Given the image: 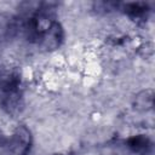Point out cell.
Listing matches in <instances>:
<instances>
[{"instance_id":"277c9868","label":"cell","mask_w":155,"mask_h":155,"mask_svg":"<svg viewBox=\"0 0 155 155\" xmlns=\"http://www.w3.org/2000/svg\"><path fill=\"white\" fill-rule=\"evenodd\" d=\"M126 147L130 149L131 153L145 155L148 149L150 148V140L148 137H145L143 134H137V136H133L127 139Z\"/></svg>"},{"instance_id":"8992f818","label":"cell","mask_w":155,"mask_h":155,"mask_svg":"<svg viewBox=\"0 0 155 155\" xmlns=\"http://www.w3.org/2000/svg\"><path fill=\"white\" fill-rule=\"evenodd\" d=\"M124 11L128 16L133 18H140L144 17L145 13L148 12V6L144 2H131L124 5Z\"/></svg>"},{"instance_id":"52a82bcc","label":"cell","mask_w":155,"mask_h":155,"mask_svg":"<svg viewBox=\"0 0 155 155\" xmlns=\"http://www.w3.org/2000/svg\"><path fill=\"white\" fill-rule=\"evenodd\" d=\"M103 155H125L122 148L119 144H109L104 148Z\"/></svg>"},{"instance_id":"3957f363","label":"cell","mask_w":155,"mask_h":155,"mask_svg":"<svg viewBox=\"0 0 155 155\" xmlns=\"http://www.w3.org/2000/svg\"><path fill=\"white\" fill-rule=\"evenodd\" d=\"M17 29V19L6 12H0V42H5L12 39Z\"/></svg>"},{"instance_id":"ba28073f","label":"cell","mask_w":155,"mask_h":155,"mask_svg":"<svg viewBox=\"0 0 155 155\" xmlns=\"http://www.w3.org/2000/svg\"><path fill=\"white\" fill-rule=\"evenodd\" d=\"M53 155H70V154H63V153H59V154H53Z\"/></svg>"},{"instance_id":"6da1fadb","label":"cell","mask_w":155,"mask_h":155,"mask_svg":"<svg viewBox=\"0 0 155 155\" xmlns=\"http://www.w3.org/2000/svg\"><path fill=\"white\" fill-rule=\"evenodd\" d=\"M8 145H10V150L15 155H25L29 151L30 145H31L30 131L24 125L18 126L13 131V133L10 138Z\"/></svg>"},{"instance_id":"5b68a950","label":"cell","mask_w":155,"mask_h":155,"mask_svg":"<svg viewBox=\"0 0 155 155\" xmlns=\"http://www.w3.org/2000/svg\"><path fill=\"white\" fill-rule=\"evenodd\" d=\"M154 104V93L153 90H143L138 92L134 96L133 101V107L134 109L139 111H148L153 108Z\"/></svg>"},{"instance_id":"7a4b0ae2","label":"cell","mask_w":155,"mask_h":155,"mask_svg":"<svg viewBox=\"0 0 155 155\" xmlns=\"http://www.w3.org/2000/svg\"><path fill=\"white\" fill-rule=\"evenodd\" d=\"M62 41H63V28L56 21H53L51 23V25L46 29V31L39 39L40 45L47 51L58 48L61 46Z\"/></svg>"}]
</instances>
